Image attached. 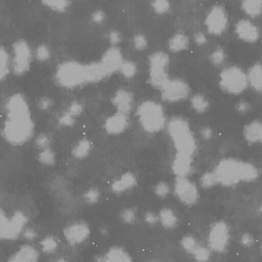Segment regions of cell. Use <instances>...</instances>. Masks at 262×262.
<instances>
[{"label": "cell", "instance_id": "obj_1", "mask_svg": "<svg viewBox=\"0 0 262 262\" xmlns=\"http://www.w3.org/2000/svg\"><path fill=\"white\" fill-rule=\"evenodd\" d=\"M6 118L1 130L5 142L12 146L21 147L28 143L35 133V124L24 96L12 95L5 105Z\"/></svg>", "mask_w": 262, "mask_h": 262}, {"label": "cell", "instance_id": "obj_2", "mask_svg": "<svg viewBox=\"0 0 262 262\" xmlns=\"http://www.w3.org/2000/svg\"><path fill=\"white\" fill-rule=\"evenodd\" d=\"M213 172L218 185L226 187H234L240 182H252L259 174L254 165L232 158L221 160Z\"/></svg>", "mask_w": 262, "mask_h": 262}, {"label": "cell", "instance_id": "obj_3", "mask_svg": "<svg viewBox=\"0 0 262 262\" xmlns=\"http://www.w3.org/2000/svg\"><path fill=\"white\" fill-rule=\"evenodd\" d=\"M168 130L177 154L193 157L196 150V140L187 121L173 117L169 121Z\"/></svg>", "mask_w": 262, "mask_h": 262}, {"label": "cell", "instance_id": "obj_4", "mask_svg": "<svg viewBox=\"0 0 262 262\" xmlns=\"http://www.w3.org/2000/svg\"><path fill=\"white\" fill-rule=\"evenodd\" d=\"M136 113L141 126L146 132L156 133L165 128L166 118L164 109L159 104L145 102L138 107Z\"/></svg>", "mask_w": 262, "mask_h": 262}, {"label": "cell", "instance_id": "obj_5", "mask_svg": "<svg viewBox=\"0 0 262 262\" xmlns=\"http://www.w3.org/2000/svg\"><path fill=\"white\" fill-rule=\"evenodd\" d=\"M29 218L23 212L17 211L9 217L0 209V241L12 242L22 236L29 223Z\"/></svg>", "mask_w": 262, "mask_h": 262}, {"label": "cell", "instance_id": "obj_6", "mask_svg": "<svg viewBox=\"0 0 262 262\" xmlns=\"http://www.w3.org/2000/svg\"><path fill=\"white\" fill-rule=\"evenodd\" d=\"M55 78L58 83L63 87H76L88 81L86 66L75 62L65 63L57 68Z\"/></svg>", "mask_w": 262, "mask_h": 262}, {"label": "cell", "instance_id": "obj_7", "mask_svg": "<svg viewBox=\"0 0 262 262\" xmlns=\"http://www.w3.org/2000/svg\"><path fill=\"white\" fill-rule=\"evenodd\" d=\"M169 63V56L164 52H157L150 56L149 82L155 89L162 90L169 81L166 70Z\"/></svg>", "mask_w": 262, "mask_h": 262}, {"label": "cell", "instance_id": "obj_8", "mask_svg": "<svg viewBox=\"0 0 262 262\" xmlns=\"http://www.w3.org/2000/svg\"><path fill=\"white\" fill-rule=\"evenodd\" d=\"M231 230L227 222L217 220L211 226L208 237V248L212 252L221 254L228 250Z\"/></svg>", "mask_w": 262, "mask_h": 262}, {"label": "cell", "instance_id": "obj_9", "mask_svg": "<svg viewBox=\"0 0 262 262\" xmlns=\"http://www.w3.org/2000/svg\"><path fill=\"white\" fill-rule=\"evenodd\" d=\"M247 75L237 67L224 69L220 76V86L227 92L239 94L244 92L248 85Z\"/></svg>", "mask_w": 262, "mask_h": 262}, {"label": "cell", "instance_id": "obj_10", "mask_svg": "<svg viewBox=\"0 0 262 262\" xmlns=\"http://www.w3.org/2000/svg\"><path fill=\"white\" fill-rule=\"evenodd\" d=\"M12 48L13 73L17 76L23 75L30 68L32 58L31 49L24 39L18 40L13 44Z\"/></svg>", "mask_w": 262, "mask_h": 262}, {"label": "cell", "instance_id": "obj_11", "mask_svg": "<svg viewBox=\"0 0 262 262\" xmlns=\"http://www.w3.org/2000/svg\"><path fill=\"white\" fill-rule=\"evenodd\" d=\"M174 192L180 202L186 207H193L198 204L199 200L198 188L188 177H176Z\"/></svg>", "mask_w": 262, "mask_h": 262}, {"label": "cell", "instance_id": "obj_12", "mask_svg": "<svg viewBox=\"0 0 262 262\" xmlns=\"http://www.w3.org/2000/svg\"><path fill=\"white\" fill-rule=\"evenodd\" d=\"M63 235L67 243L71 247H75L86 243L91 237V230L87 222L78 220L66 226Z\"/></svg>", "mask_w": 262, "mask_h": 262}, {"label": "cell", "instance_id": "obj_13", "mask_svg": "<svg viewBox=\"0 0 262 262\" xmlns=\"http://www.w3.org/2000/svg\"><path fill=\"white\" fill-rule=\"evenodd\" d=\"M190 93L189 86L183 80L169 79L161 90V98L165 102L176 103L187 98Z\"/></svg>", "mask_w": 262, "mask_h": 262}, {"label": "cell", "instance_id": "obj_14", "mask_svg": "<svg viewBox=\"0 0 262 262\" xmlns=\"http://www.w3.org/2000/svg\"><path fill=\"white\" fill-rule=\"evenodd\" d=\"M228 18L223 7L214 6L208 14L206 25L209 32L215 35L223 34L227 28Z\"/></svg>", "mask_w": 262, "mask_h": 262}, {"label": "cell", "instance_id": "obj_15", "mask_svg": "<svg viewBox=\"0 0 262 262\" xmlns=\"http://www.w3.org/2000/svg\"><path fill=\"white\" fill-rule=\"evenodd\" d=\"M129 115L116 112L105 121L104 128L110 135H118L125 133L129 128Z\"/></svg>", "mask_w": 262, "mask_h": 262}, {"label": "cell", "instance_id": "obj_16", "mask_svg": "<svg viewBox=\"0 0 262 262\" xmlns=\"http://www.w3.org/2000/svg\"><path fill=\"white\" fill-rule=\"evenodd\" d=\"M40 258L41 253L35 247L25 244L13 253L6 262H39Z\"/></svg>", "mask_w": 262, "mask_h": 262}, {"label": "cell", "instance_id": "obj_17", "mask_svg": "<svg viewBox=\"0 0 262 262\" xmlns=\"http://www.w3.org/2000/svg\"><path fill=\"white\" fill-rule=\"evenodd\" d=\"M137 183L135 175L131 172H126L113 181L110 188L113 193L122 194L135 188Z\"/></svg>", "mask_w": 262, "mask_h": 262}, {"label": "cell", "instance_id": "obj_18", "mask_svg": "<svg viewBox=\"0 0 262 262\" xmlns=\"http://www.w3.org/2000/svg\"><path fill=\"white\" fill-rule=\"evenodd\" d=\"M235 29L238 36L246 42L254 43L259 39L260 33L258 27L248 20L243 19L238 22Z\"/></svg>", "mask_w": 262, "mask_h": 262}, {"label": "cell", "instance_id": "obj_19", "mask_svg": "<svg viewBox=\"0 0 262 262\" xmlns=\"http://www.w3.org/2000/svg\"><path fill=\"white\" fill-rule=\"evenodd\" d=\"M133 97L128 91H118L112 98V104L117 112L129 115L133 108Z\"/></svg>", "mask_w": 262, "mask_h": 262}, {"label": "cell", "instance_id": "obj_20", "mask_svg": "<svg viewBox=\"0 0 262 262\" xmlns=\"http://www.w3.org/2000/svg\"><path fill=\"white\" fill-rule=\"evenodd\" d=\"M243 135L251 145L261 143L262 140V124L261 121L255 120L247 124L243 129Z\"/></svg>", "mask_w": 262, "mask_h": 262}, {"label": "cell", "instance_id": "obj_21", "mask_svg": "<svg viewBox=\"0 0 262 262\" xmlns=\"http://www.w3.org/2000/svg\"><path fill=\"white\" fill-rule=\"evenodd\" d=\"M192 157L176 154L172 169L176 177H186L192 171Z\"/></svg>", "mask_w": 262, "mask_h": 262}, {"label": "cell", "instance_id": "obj_22", "mask_svg": "<svg viewBox=\"0 0 262 262\" xmlns=\"http://www.w3.org/2000/svg\"><path fill=\"white\" fill-rule=\"evenodd\" d=\"M123 62L120 51L115 46L109 49L104 54L102 64L109 73L119 69Z\"/></svg>", "mask_w": 262, "mask_h": 262}, {"label": "cell", "instance_id": "obj_23", "mask_svg": "<svg viewBox=\"0 0 262 262\" xmlns=\"http://www.w3.org/2000/svg\"><path fill=\"white\" fill-rule=\"evenodd\" d=\"M103 255V262H133L129 253L119 246L110 247Z\"/></svg>", "mask_w": 262, "mask_h": 262}, {"label": "cell", "instance_id": "obj_24", "mask_svg": "<svg viewBox=\"0 0 262 262\" xmlns=\"http://www.w3.org/2000/svg\"><path fill=\"white\" fill-rule=\"evenodd\" d=\"M159 223L166 230H174L179 224V220L174 211L168 208L161 209L158 214Z\"/></svg>", "mask_w": 262, "mask_h": 262}, {"label": "cell", "instance_id": "obj_25", "mask_svg": "<svg viewBox=\"0 0 262 262\" xmlns=\"http://www.w3.org/2000/svg\"><path fill=\"white\" fill-rule=\"evenodd\" d=\"M92 150L91 141L87 138L80 139L71 149L72 156L76 159L83 160L87 158Z\"/></svg>", "mask_w": 262, "mask_h": 262}, {"label": "cell", "instance_id": "obj_26", "mask_svg": "<svg viewBox=\"0 0 262 262\" xmlns=\"http://www.w3.org/2000/svg\"><path fill=\"white\" fill-rule=\"evenodd\" d=\"M248 82L252 87L259 92L262 89V68L261 63H257L249 70L247 75Z\"/></svg>", "mask_w": 262, "mask_h": 262}, {"label": "cell", "instance_id": "obj_27", "mask_svg": "<svg viewBox=\"0 0 262 262\" xmlns=\"http://www.w3.org/2000/svg\"><path fill=\"white\" fill-rule=\"evenodd\" d=\"M189 44V38L188 36L183 33H178L170 40L169 47L171 51L178 52L188 49Z\"/></svg>", "mask_w": 262, "mask_h": 262}, {"label": "cell", "instance_id": "obj_28", "mask_svg": "<svg viewBox=\"0 0 262 262\" xmlns=\"http://www.w3.org/2000/svg\"><path fill=\"white\" fill-rule=\"evenodd\" d=\"M37 159L40 164L46 167H54L56 163V154L52 147L40 151Z\"/></svg>", "mask_w": 262, "mask_h": 262}, {"label": "cell", "instance_id": "obj_29", "mask_svg": "<svg viewBox=\"0 0 262 262\" xmlns=\"http://www.w3.org/2000/svg\"><path fill=\"white\" fill-rule=\"evenodd\" d=\"M39 245L42 252L47 255L54 254L59 247L58 240L53 236L45 237L40 241Z\"/></svg>", "mask_w": 262, "mask_h": 262}, {"label": "cell", "instance_id": "obj_30", "mask_svg": "<svg viewBox=\"0 0 262 262\" xmlns=\"http://www.w3.org/2000/svg\"><path fill=\"white\" fill-rule=\"evenodd\" d=\"M242 8L252 17L259 16L262 12V0H247L242 2Z\"/></svg>", "mask_w": 262, "mask_h": 262}, {"label": "cell", "instance_id": "obj_31", "mask_svg": "<svg viewBox=\"0 0 262 262\" xmlns=\"http://www.w3.org/2000/svg\"><path fill=\"white\" fill-rule=\"evenodd\" d=\"M10 58L6 50L0 46V81L5 78L10 72Z\"/></svg>", "mask_w": 262, "mask_h": 262}, {"label": "cell", "instance_id": "obj_32", "mask_svg": "<svg viewBox=\"0 0 262 262\" xmlns=\"http://www.w3.org/2000/svg\"><path fill=\"white\" fill-rule=\"evenodd\" d=\"M42 3L45 7L52 11L64 13L67 11L71 6V2L69 1H60V0H44Z\"/></svg>", "mask_w": 262, "mask_h": 262}, {"label": "cell", "instance_id": "obj_33", "mask_svg": "<svg viewBox=\"0 0 262 262\" xmlns=\"http://www.w3.org/2000/svg\"><path fill=\"white\" fill-rule=\"evenodd\" d=\"M192 108L197 113H203L209 109V102L203 95L196 94L191 99Z\"/></svg>", "mask_w": 262, "mask_h": 262}, {"label": "cell", "instance_id": "obj_34", "mask_svg": "<svg viewBox=\"0 0 262 262\" xmlns=\"http://www.w3.org/2000/svg\"><path fill=\"white\" fill-rule=\"evenodd\" d=\"M119 218L125 225H133L137 220V210L133 207H127L121 211Z\"/></svg>", "mask_w": 262, "mask_h": 262}, {"label": "cell", "instance_id": "obj_35", "mask_svg": "<svg viewBox=\"0 0 262 262\" xmlns=\"http://www.w3.org/2000/svg\"><path fill=\"white\" fill-rule=\"evenodd\" d=\"M52 139L47 133L38 134L34 138V147L39 151L51 147Z\"/></svg>", "mask_w": 262, "mask_h": 262}, {"label": "cell", "instance_id": "obj_36", "mask_svg": "<svg viewBox=\"0 0 262 262\" xmlns=\"http://www.w3.org/2000/svg\"><path fill=\"white\" fill-rule=\"evenodd\" d=\"M180 245L186 252L191 255L200 245L197 239L190 235H185L181 238Z\"/></svg>", "mask_w": 262, "mask_h": 262}, {"label": "cell", "instance_id": "obj_37", "mask_svg": "<svg viewBox=\"0 0 262 262\" xmlns=\"http://www.w3.org/2000/svg\"><path fill=\"white\" fill-rule=\"evenodd\" d=\"M83 198L86 204L94 206L99 202L101 198V193L97 188H91L85 191L83 195Z\"/></svg>", "mask_w": 262, "mask_h": 262}, {"label": "cell", "instance_id": "obj_38", "mask_svg": "<svg viewBox=\"0 0 262 262\" xmlns=\"http://www.w3.org/2000/svg\"><path fill=\"white\" fill-rule=\"evenodd\" d=\"M118 71L126 78H133L137 72L136 65L130 60H123Z\"/></svg>", "mask_w": 262, "mask_h": 262}, {"label": "cell", "instance_id": "obj_39", "mask_svg": "<svg viewBox=\"0 0 262 262\" xmlns=\"http://www.w3.org/2000/svg\"><path fill=\"white\" fill-rule=\"evenodd\" d=\"M211 253L208 248L200 245L192 256L197 262H208L211 258Z\"/></svg>", "mask_w": 262, "mask_h": 262}, {"label": "cell", "instance_id": "obj_40", "mask_svg": "<svg viewBox=\"0 0 262 262\" xmlns=\"http://www.w3.org/2000/svg\"><path fill=\"white\" fill-rule=\"evenodd\" d=\"M200 184L205 189H210L218 185L215 174L213 172L205 173L200 177Z\"/></svg>", "mask_w": 262, "mask_h": 262}, {"label": "cell", "instance_id": "obj_41", "mask_svg": "<svg viewBox=\"0 0 262 262\" xmlns=\"http://www.w3.org/2000/svg\"><path fill=\"white\" fill-rule=\"evenodd\" d=\"M58 123L60 126L64 128H70L75 125L76 118L65 111L59 117Z\"/></svg>", "mask_w": 262, "mask_h": 262}, {"label": "cell", "instance_id": "obj_42", "mask_svg": "<svg viewBox=\"0 0 262 262\" xmlns=\"http://www.w3.org/2000/svg\"><path fill=\"white\" fill-rule=\"evenodd\" d=\"M225 59V52L221 47L217 48L210 56V62L216 66L223 64Z\"/></svg>", "mask_w": 262, "mask_h": 262}, {"label": "cell", "instance_id": "obj_43", "mask_svg": "<svg viewBox=\"0 0 262 262\" xmlns=\"http://www.w3.org/2000/svg\"><path fill=\"white\" fill-rule=\"evenodd\" d=\"M151 6L154 11L159 14L167 13L170 8L169 2L166 0H156V1H152Z\"/></svg>", "mask_w": 262, "mask_h": 262}, {"label": "cell", "instance_id": "obj_44", "mask_svg": "<svg viewBox=\"0 0 262 262\" xmlns=\"http://www.w3.org/2000/svg\"><path fill=\"white\" fill-rule=\"evenodd\" d=\"M51 56L49 48L45 45H41L37 47L35 51V57L40 62H45Z\"/></svg>", "mask_w": 262, "mask_h": 262}, {"label": "cell", "instance_id": "obj_45", "mask_svg": "<svg viewBox=\"0 0 262 262\" xmlns=\"http://www.w3.org/2000/svg\"><path fill=\"white\" fill-rule=\"evenodd\" d=\"M170 192L169 185L165 182H159L154 188L155 194L159 198H165L169 194Z\"/></svg>", "mask_w": 262, "mask_h": 262}, {"label": "cell", "instance_id": "obj_46", "mask_svg": "<svg viewBox=\"0 0 262 262\" xmlns=\"http://www.w3.org/2000/svg\"><path fill=\"white\" fill-rule=\"evenodd\" d=\"M133 45L138 51H143L148 46V42L146 37L142 34H137L133 37Z\"/></svg>", "mask_w": 262, "mask_h": 262}, {"label": "cell", "instance_id": "obj_47", "mask_svg": "<svg viewBox=\"0 0 262 262\" xmlns=\"http://www.w3.org/2000/svg\"><path fill=\"white\" fill-rule=\"evenodd\" d=\"M83 111L84 107L81 103L73 102L70 105L66 111L76 118L81 115Z\"/></svg>", "mask_w": 262, "mask_h": 262}, {"label": "cell", "instance_id": "obj_48", "mask_svg": "<svg viewBox=\"0 0 262 262\" xmlns=\"http://www.w3.org/2000/svg\"><path fill=\"white\" fill-rule=\"evenodd\" d=\"M53 106V100L48 97H43L40 98L38 103L39 109L43 111L49 110Z\"/></svg>", "mask_w": 262, "mask_h": 262}, {"label": "cell", "instance_id": "obj_49", "mask_svg": "<svg viewBox=\"0 0 262 262\" xmlns=\"http://www.w3.org/2000/svg\"><path fill=\"white\" fill-rule=\"evenodd\" d=\"M145 223L149 226H154L159 223V217L157 214L152 212H147L144 216Z\"/></svg>", "mask_w": 262, "mask_h": 262}, {"label": "cell", "instance_id": "obj_50", "mask_svg": "<svg viewBox=\"0 0 262 262\" xmlns=\"http://www.w3.org/2000/svg\"><path fill=\"white\" fill-rule=\"evenodd\" d=\"M106 18V13L102 10H96L91 15L92 22L96 24H102L105 21Z\"/></svg>", "mask_w": 262, "mask_h": 262}, {"label": "cell", "instance_id": "obj_51", "mask_svg": "<svg viewBox=\"0 0 262 262\" xmlns=\"http://www.w3.org/2000/svg\"><path fill=\"white\" fill-rule=\"evenodd\" d=\"M240 243L242 246L246 248H251L254 245V237L250 233H245L240 238Z\"/></svg>", "mask_w": 262, "mask_h": 262}, {"label": "cell", "instance_id": "obj_52", "mask_svg": "<svg viewBox=\"0 0 262 262\" xmlns=\"http://www.w3.org/2000/svg\"><path fill=\"white\" fill-rule=\"evenodd\" d=\"M28 242L34 241L38 237L37 232L31 228H26L23 231L22 236Z\"/></svg>", "mask_w": 262, "mask_h": 262}, {"label": "cell", "instance_id": "obj_53", "mask_svg": "<svg viewBox=\"0 0 262 262\" xmlns=\"http://www.w3.org/2000/svg\"><path fill=\"white\" fill-rule=\"evenodd\" d=\"M252 109L251 105L246 102H241L236 106V111L241 114H246L249 113Z\"/></svg>", "mask_w": 262, "mask_h": 262}, {"label": "cell", "instance_id": "obj_54", "mask_svg": "<svg viewBox=\"0 0 262 262\" xmlns=\"http://www.w3.org/2000/svg\"><path fill=\"white\" fill-rule=\"evenodd\" d=\"M110 42L113 46H115L122 41V37L119 33L116 31H112L108 35Z\"/></svg>", "mask_w": 262, "mask_h": 262}, {"label": "cell", "instance_id": "obj_55", "mask_svg": "<svg viewBox=\"0 0 262 262\" xmlns=\"http://www.w3.org/2000/svg\"><path fill=\"white\" fill-rule=\"evenodd\" d=\"M195 41L198 45H203L207 43V39L204 34L199 32L195 36Z\"/></svg>", "mask_w": 262, "mask_h": 262}, {"label": "cell", "instance_id": "obj_56", "mask_svg": "<svg viewBox=\"0 0 262 262\" xmlns=\"http://www.w3.org/2000/svg\"><path fill=\"white\" fill-rule=\"evenodd\" d=\"M200 134L204 139L209 140L213 137V132L209 127H204L200 130Z\"/></svg>", "mask_w": 262, "mask_h": 262}, {"label": "cell", "instance_id": "obj_57", "mask_svg": "<svg viewBox=\"0 0 262 262\" xmlns=\"http://www.w3.org/2000/svg\"><path fill=\"white\" fill-rule=\"evenodd\" d=\"M98 233L100 236L104 238H109L111 235V230L107 226L100 227L98 230Z\"/></svg>", "mask_w": 262, "mask_h": 262}, {"label": "cell", "instance_id": "obj_58", "mask_svg": "<svg viewBox=\"0 0 262 262\" xmlns=\"http://www.w3.org/2000/svg\"><path fill=\"white\" fill-rule=\"evenodd\" d=\"M54 262H70L68 260L63 258H60L56 259Z\"/></svg>", "mask_w": 262, "mask_h": 262}, {"label": "cell", "instance_id": "obj_59", "mask_svg": "<svg viewBox=\"0 0 262 262\" xmlns=\"http://www.w3.org/2000/svg\"><path fill=\"white\" fill-rule=\"evenodd\" d=\"M149 262H158L156 261H150Z\"/></svg>", "mask_w": 262, "mask_h": 262}]
</instances>
